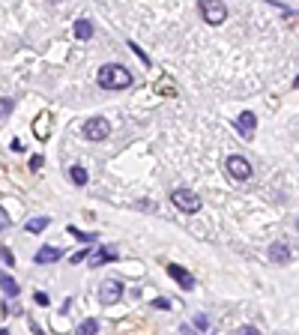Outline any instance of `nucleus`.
Instances as JSON below:
<instances>
[{"mask_svg":"<svg viewBox=\"0 0 299 335\" xmlns=\"http://www.w3.org/2000/svg\"><path fill=\"white\" fill-rule=\"evenodd\" d=\"M266 255H269L272 264H287V261H290V248H287V242H272Z\"/></svg>","mask_w":299,"mask_h":335,"instance_id":"10","label":"nucleus"},{"mask_svg":"<svg viewBox=\"0 0 299 335\" xmlns=\"http://www.w3.org/2000/svg\"><path fill=\"white\" fill-rule=\"evenodd\" d=\"M296 231H299V219H296Z\"/></svg>","mask_w":299,"mask_h":335,"instance_id":"33","label":"nucleus"},{"mask_svg":"<svg viewBox=\"0 0 299 335\" xmlns=\"http://www.w3.org/2000/svg\"><path fill=\"white\" fill-rule=\"evenodd\" d=\"M153 308H159V311H167V308H170V302H167L165 297H159V300H153Z\"/></svg>","mask_w":299,"mask_h":335,"instance_id":"23","label":"nucleus"},{"mask_svg":"<svg viewBox=\"0 0 299 335\" xmlns=\"http://www.w3.org/2000/svg\"><path fill=\"white\" fill-rule=\"evenodd\" d=\"M236 335H261V329H258V326H239Z\"/></svg>","mask_w":299,"mask_h":335,"instance_id":"24","label":"nucleus"},{"mask_svg":"<svg viewBox=\"0 0 299 335\" xmlns=\"http://www.w3.org/2000/svg\"><path fill=\"white\" fill-rule=\"evenodd\" d=\"M167 275L183 287V290H195V278H192V272H186V269L180 267V264H167Z\"/></svg>","mask_w":299,"mask_h":335,"instance_id":"7","label":"nucleus"},{"mask_svg":"<svg viewBox=\"0 0 299 335\" xmlns=\"http://www.w3.org/2000/svg\"><path fill=\"white\" fill-rule=\"evenodd\" d=\"M0 287H3V294H6L9 300H15V297L21 294V287H18V281H15L12 275H6V272L0 275Z\"/></svg>","mask_w":299,"mask_h":335,"instance_id":"13","label":"nucleus"},{"mask_svg":"<svg viewBox=\"0 0 299 335\" xmlns=\"http://www.w3.org/2000/svg\"><path fill=\"white\" fill-rule=\"evenodd\" d=\"M48 132H51V114L45 111V114H39V117H36V123H33V135L39 138V141H45V138H48Z\"/></svg>","mask_w":299,"mask_h":335,"instance_id":"12","label":"nucleus"},{"mask_svg":"<svg viewBox=\"0 0 299 335\" xmlns=\"http://www.w3.org/2000/svg\"><path fill=\"white\" fill-rule=\"evenodd\" d=\"M75 36H78V39H84V42H87V39H93V24H90L87 18H78V21H75Z\"/></svg>","mask_w":299,"mask_h":335,"instance_id":"14","label":"nucleus"},{"mask_svg":"<svg viewBox=\"0 0 299 335\" xmlns=\"http://www.w3.org/2000/svg\"><path fill=\"white\" fill-rule=\"evenodd\" d=\"M66 231H69L72 236H75L78 242H96V234H84V231H78V228H72V225H69Z\"/></svg>","mask_w":299,"mask_h":335,"instance_id":"18","label":"nucleus"},{"mask_svg":"<svg viewBox=\"0 0 299 335\" xmlns=\"http://www.w3.org/2000/svg\"><path fill=\"white\" fill-rule=\"evenodd\" d=\"M117 258H120V252H117L114 245H102L96 255H90V267H105V264L117 261Z\"/></svg>","mask_w":299,"mask_h":335,"instance_id":"9","label":"nucleus"},{"mask_svg":"<svg viewBox=\"0 0 299 335\" xmlns=\"http://www.w3.org/2000/svg\"><path fill=\"white\" fill-rule=\"evenodd\" d=\"M33 302H36V305H48L51 300H48V294H42V290H36V294H33Z\"/></svg>","mask_w":299,"mask_h":335,"instance_id":"22","label":"nucleus"},{"mask_svg":"<svg viewBox=\"0 0 299 335\" xmlns=\"http://www.w3.org/2000/svg\"><path fill=\"white\" fill-rule=\"evenodd\" d=\"M225 167H228V174H231L233 180H239V183H245L251 177V162L245 156H228Z\"/></svg>","mask_w":299,"mask_h":335,"instance_id":"4","label":"nucleus"},{"mask_svg":"<svg viewBox=\"0 0 299 335\" xmlns=\"http://www.w3.org/2000/svg\"><path fill=\"white\" fill-rule=\"evenodd\" d=\"M48 222H51L48 216H36V219H30V222L24 225V231H30V234H39V231H45V228H48Z\"/></svg>","mask_w":299,"mask_h":335,"instance_id":"15","label":"nucleus"},{"mask_svg":"<svg viewBox=\"0 0 299 335\" xmlns=\"http://www.w3.org/2000/svg\"><path fill=\"white\" fill-rule=\"evenodd\" d=\"M254 126H258V117L251 111H242L236 117V132L242 135V138H254Z\"/></svg>","mask_w":299,"mask_h":335,"instance_id":"8","label":"nucleus"},{"mask_svg":"<svg viewBox=\"0 0 299 335\" xmlns=\"http://www.w3.org/2000/svg\"><path fill=\"white\" fill-rule=\"evenodd\" d=\"M6 228H9V219H6V213L0 210V231H6Z\"/></svg>","mask_w":299,"mask_h":335,"instance_id":"29","label":"nucleus"},{"mask_svg":"<svg viewBox=\"0 0 299 335\" xmlns=\"http://www.w3.org/2000/svg\"><path fill=\"white\" fill-rule=\"evenodd\" d=\"M129 48H132L135 54H138V57H141V60H144V66H150V57H147V54H144V48H141V45H138V42H129Z\"/></svg>","mask_w":299,"mask_h":335,"instance_id":"20","label":"nucleus"},{"mask_svg":"<svg viewBox=\"0 0 299 335\" xmlns=\"http://www.w3.org/2000/svg\"><path fill=\"white\" fill-rule=\"evenodd\" d=\"M123 297V281L120 278H105L99 287V302L102 305H114V302H120Z\"/></svg>","mask_w":299,"mask_h":335,"instance_id":"2","label":"nucleus"},{"mask_svg":"<svg viewBox=\"0 0 299 335\" xmlns=\"http://www.w3.org/2000/svg\"><path fill=\"white\" fill-rule=\"evenodd\" d=\"M15 108V99H0V120H6Z\"/></svg>","mask_w":299,"mask_h":335,"instance_id":"19","label":"nucleus"},{"mask_svg":"<svg viewBox=\"0 0 299 335\" xmlns=\"http://www.w3.org/2000/svg\"><path fill=\"white\" fill-rule=\"evenodd\" d=\"M0 255H3V261H6V267H12V264H15V258H12V252H9V248H0Z\"/></svg>","mask_w":299,"mask_h":335,"instance_id":"25","label":"nucleus"},{"mask_svg":"<svg viewBox=\"0 0 299 335\" xmlns=\"http://www.w3.org/2000/svg\"><path fill=\"white\" fill-rule=\"evenodd\" d=\"M200 15H203L206 24H222V21L228 18V9H225V3H209V0H203V3H200Z\"/></svg>","mask_w":299,"mask_h":335,"instance_id":"6","label":"nucleus"},{"mask_svg":"<svg viewBox=\"0 0 299 335\" xmlns=\"http://www.w3.org/2000/svg\"><path fill=\"white\" fill-rule=\"evenodd\" d=\"M30 329H33V335H45V332H42V326H39V323H33V320H30Z\"/></svg>","mask_w":299,"mask_h":335,"instance_id":"31","label":"nucleus"},{"mask_svg":"<svg viewBox=\"0 0 299 335\" xmlns=\"http://www.w3.org/2000/svg\"><path fill=\"white\" fill-rule=\"evenodd\" d=\"M108 135H111V126L105 117H93L84 123V138H90V141H105Z\"/></svg>","mask_w":299,"mask_h":335,"instance_id":"5","label":"nucleus"},{"mask_svg":"<svg viewBox=\"0 0 299 335\" xmlns=\"http://www.w3.org/2000/svg\"><path fill=\"white\" fill-rule=\"evenodd\" d=\"M60 255H63L60 248H54V245H42V248L33 255V261L42 267V264H54V261H60Z\"/></svg>","mask_w":299,"mask_h":335,"instance_id":"11","label":"nucleus"},{"mask_svg":"<svg viewBox=\"0 0 299 335\" xmlns=\"http://www.w3.org/2000/svg\"><path fill=\"white\" fill-rule=\"evenodd\" d=\"M99 332V320L96 317H87L81 326H78V335H96Z\"/></svg>","mask_w":299,"mask_h":335,"instance_id":"16","label":"nucleus"},{"mask_svg":"<svg viewBox=\"0 0 299 335\" xmlns=\"http://www.w3.org/2000/svg\"><path fill=\"white\" fill-rule=\"evenodd\" d=\"M42 167V156H30V171H39Z\"/></svg>","mask_w":299,"mask_h":335,"instance_id":"28","label":"nucleus"},{"mask_svg":"<svg viewBox=\"0 0 299 335\" xmlns=\"http://www.w3.org/2000/svg\"><path fill=\"white\" fill-rule=\"evenodd\" d=\"M69 177H72V183H75V186H87V180H90L84 167H72V171H69Z\"/></svg>","mask_w":299,"mask_h":335,"instance_id":"17","label":"nucleus"},{"mask_svg":"<svg viewBox=\"0 0 299 335\" xmlns=\"http://www.w3.org/2000/svg\"><path fill=\"white\" fill-rule=\"evenodd\" d=\"M9 147H12V150H15V153H21V150H24V147H21V141H18V138H12V144H9Z\"/></svg>","mask_w":299,"mask_h":335,"instance_id":"30","label":"nucleus"},{"mask_svg":"<svg viewBox=\"0 0 299 335\" xmlns=\"http://www.w3.org/2000/svg\"><path fill=\"white\" fill-rule=\"evenodd\" d=\"M96 81H99L102 90H126L132 84V72L120 63H105L96 72Z\"/></svg>","mask_w":299,"mask_h":335,"instance_id":"1","label":"nucleus"},{"mask_svg":"<svg viewBox=\"0 0 299 335\" xmlns=\"http://www.w3.org/2000/svg\"><path fill=\"white\" fill-rule=\"evenodd\" d=\"M87 258H90V255H87V252H75V255H72V258H69V261H72V264H81V261H87Z\"/></svg>","mask_w":299,"mask_h":335,"instance_id":"26","label":"nucleus"},{"mask_svg":"<svg viewBox=\"0 0 299 335\" xmlns=\"http://www.w3.org/2000/svg\"><path fill=\"white\" fill-rule=\"evenodd\" d=\"M296 87H299V75H296Z\"/></svg>","mask_w":299,"mask_h":335,"instance_id":"32","label":"nucleus"},{"mask_svg":"<svg viewBox=\"0 0 299 335\" xmlns=\"http://www.w3.org/2000/svg\"><path fill=\"white\" fill-rule=\"evenodd\" d=\"M159 93H174V84L170 81H159Z\"/></svg>","mask_w":299,"mask_h":335,"instance_id":"27","label":"nucleus"},{"mask_svg":"<svg viewBox=\"0 0 299 335\" xmlns=\"http://www.w3.org/2000/svg\"><path fill=\"white\" fill-rule=\"evenodd\" d=\"M195 326H198L200 332H203V329H209V317H206V314H198V317H195Z\"/></svg>","mask_w":299,"mask_h":335,"instance_id":"21","label":"nucleus"},{"mask_svg":"<svg viewBox=\"0 0 299 335\" xmlns=\"http://www.w3.org/2000/svg\"><path fill=\"white\" fill-rule=\"evenodd\" d=\"M170 201L177 210H183V213H198L200 210V198L195 192H189V189H177L174 195H170Z\"/></svg>","mask_w":299,"mask_h":335,"instance_id":"3","label":"nucleus"}]
</instances>
